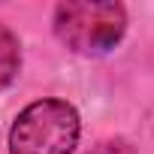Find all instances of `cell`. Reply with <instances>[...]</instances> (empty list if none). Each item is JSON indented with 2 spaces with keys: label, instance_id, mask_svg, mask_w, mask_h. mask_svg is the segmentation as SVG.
Segmentation results:
<instances>
[{
  "label": "cell",
  "instance_id": "obj_1",
  "mask_svg": "<svg viewBox=\"0 0 154 154\" xmlns=\"http://www.w3.org/2000/svg\"><path fill=\"white\" fill-rule=\"evenodd\" d=\"M82 121L66 100H36L24 106L9 127V154H72Z\"/></svg>",
  "mask_w": 154,
  "mask_h": 154
},
{
  "label": "cell",
  "instance_id": "obj_2",
  "mask_svg": "<svg viewBox=\"0 0 154 154\" xmlns=\"http://www.w3.org/2000/svg\"><path fill=\"white\" fill-rule=\"evenodd\" d=\"M127 33V12L106 0H69L54 6V36L75 54H106Z\"/></svg>",
  "mask_w": 154,
  "mask_h": 154
},
{
  "label": "cell",
  "instance_id": "obj_3",
  "mask_svg": "<svg viewBox=\"0 0 154 154\" xmlns=\"http://www.w3.org/2000/svg\"><path fill=\"white\" fill-rule=\"evenodd\" d=\"M18 69H21V42L6 24H0V91L15 82Z\"/></svg>",
  "mask_w": 154,
  "mask_h": 154
},
{
  "label": "cell",
  "instance_id": "obj_4",
  "mask_svg": "<svg viewBox=\"0 0 154 154\" xmlns=\"http://www.w3.org/2000/svg\"><path fill=\"white\" fill-rule=\"evenodd\" d=\"M91 154H133V148H130L124 139H106V142H100Z\"/></svg>",
  "mask_w": 154,
  "mask_h": 154
}]
</instances>
